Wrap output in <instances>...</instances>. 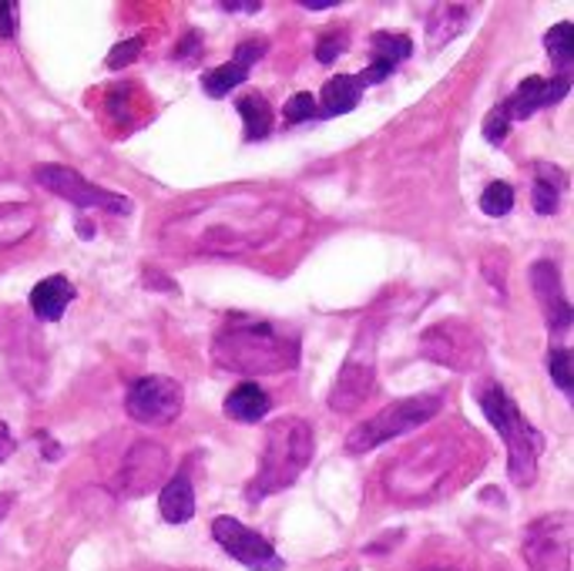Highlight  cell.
<instances>
[{"mask_svg":"<svg viewBox=\"0 0 574 571\" xmlns=\"http://www.w3.org/2000/svg\"><path fill=\"white\" fill-rule=\"evenodd\" d=\"M198 50H202V37L192 31V34L175 47V61H182V58H185V61H195V58H198Z\"/></svg>","mask_w":574,"mask_h":571,"instance_id":"836d02e7","label":"cell"},{"mask_svg":"<svg viewBox=\"0 0 574 571\" xmlns=\"http://www.w3.org/2000/svg\"><path fill=\"white\" fill-rule=\"evenodd\" d=\"M141 47H145V41H141V37H131V41L115 44V47H112V55H108V68H112V71H122L125 65L138 61Z\"/></svg>","mask_w":574,"mask_h":571,"instance_id":"f546056e","label":"cell"},{"mask_svg":"<svg viewBox=\"0 0 574 571\" xmlns=\"http://www.w3.org/2000/svg\"><path fill=\"white\" fill-rule=\"evenodd\" d=\"M213 359L242 377L286 374L299 367V333L273 320L232 317L213 340Z\"/></svg>","mask_w":574,"mask_h":571,"instance_id":"7a4b0ae2","label":"cell"},{"mask_svg":"<svg viewBox=\"0 0 574 571\" xmlns=\"http://www.w3.org/2000/svg\"><path fill=\"white\" fill-rule=\"evenodd\" d=\"M18 34V4L0 0V37H14Z\"/></svg>","mask_w":574,"mask_h":571,"instance_id":"d6a6232c","label":"cell"},{"mask_svg":"<svg viewBox=\"0 0 574 571\" xmlns=\"http://www.w3.org/2000/svg\"><path fill=\"white\" fill-rule=\"evenodd\" d=\"M266 47H269V44H266V41H259V37H252V41H242V44L236 47L232 61H236V65H242V68L249 71V68H252L255 61H263V58H266Z\"/></svg>","mask_w":574,"mask_h":571,"instance_id":"4dcf8cb0","label":"cell"},{"mask_svg":"<svg viewBox=\"0 0 574 571\" xmlns=\"http://www.w3.org/2000/svg\"><path fill=\"white\" fill-rule=\"evenodd\" d=\"M510 209H514V185H507V182H491V185L481 192V213H484V216L504 219Z\"/></svg>","mask_w":574,"mask_h":571,"instance_id":"484cf974","label":"cell"},{"mask_svg":"<svg viewBox=\"0 0 574 571\" xmlns=\"http://www.w3.org/2000/svg\"><path fill=\"white\" fill-rule=\"evenodd\" d=\"M444 410V397L440 393H416V397H403L390 407H383L377 418L363 421L356 431H349L346 437V450L349 454H370L377 447H383L387 441L410 434L416 427L431 424L437 413Z\"/></svg>","mask_w":574,"mask_h":571,"instance_id":"8992f818","label":"cell"},{"mask_svg":"<svg viewBox=\"0 0 574 571\" xmlns=\"http://www.w3.org/2000/svg\"><path fill=\"white\" fill-rule=\"evenodd\" d=\"M548 367H551V380H554V387H558L564 397H574V359H571V350H567V346L551 350Z\"/></svg>","mask_w":574,"mask_h":571,"instance_id":"4316f807","label":"cell"},{"mask_svg":"<svg viewBox=\"0 0 574 571\" xmlns=\"http://www.w3.org/2000/svg\"><path fill=\"white\" fill-rule=\"evenodd\" d=\"M226 11H249V14H255V11H263V4H222Z\"/></svg>","mask_w":574,"mask_h":571,"instance_id":"8d00e7d4","label":"cell"},{"mask_svg":"<svg viewBox=\"0 0 574 571\" xmlns=\"http://www.w3.org/2000/svg\"><path fill=\"white\" fill-rule=\"evenodd\" d=\"M18 450V441H14V434H11V427L0 421V464H8V457Z\"/></svg>","mask_w":574,"mask_h":571,"instance_id":"e575fe53","label":"cell"},{"mask_svg":"<svg viewBox=\"0 0 574 571\" xmlns=\"http://www.w3.org/2000/svg\"><path fill=\"white\" fill-rule=\"evenodd\" d=\"M377 336L370 327H363L349 356L343 359L340 377L330 390V410L336 413H353L356 407L367 403V397L374 393L377 384Z\"/></svg>","mask_w":574,"mask_h":571,"instance_id":"52a82bcc","label":"cell"},{"mask_svg":"<svg viewBox=\"0 0 574 571\" xmlns=\"http://www.w3.org/2000/svg\"><path fill=\"white\" fill-rule=\"evenodd\" d=\"M370 44H374V65L367 71L356 75V81H359L363 91H367L370 84L387 81L413 55V41L406 34H387V31H380V34H374Z\"/></svg>","mask_w":574,"mask_h":571,"instance_id":"2e32d148","label":"cell"},{"mask_svg":"<svg viewBox=\"0 0 574 571\" xmlns=\"http://www.w3.org/2000/svg\"><path fill=\"white\" fill-rule=\"evenodd\" d=\"M467 18H471V11L457 8V4H440V8H434V14H431V21H427L431 44H434V47H444L450 37H457V34L467 27Z\"/></svg>","mask_w":574,"mask_h":571,"instance_id":"603a6c76","label":"cell"},{"mask_svg":"<svg viewBox=\"0 0 574 571\" xmlns=\"http://www.w3.org/2000/svg\"><path fill=\"white\" fill-rule=\"evenodd\" d=\"M525 561L531 571H571V514L554 511L525 532Z\"/></svg>","mask_w":574,"mask_h":571,"instance_id":"30bf717a","label":"cell"},{"mask_svg":"<svg viewBox=\"0 0 574 571\" xmlns=\"http://www.w3.org/2000/svg\"><path fill=\"white\" fill-rule=\"evenodd\" d=\"M245 78H249V71H245L242 65L226 61V65H219V68H213V71L205 75L202 88H205L208 98H226V94H232Z\"/></svg>","mask_w":574,"mask_h":571,"instance_id":"d4e9b609","label":"cell"},{"mask_svg":"<svg viewBox=\"0 0 574 571\" xmlns=\"http://www.w3.org/2000/svg\"><path fill=\"white\" fill-rule=\"evenodd\" d=\"M507 132H510V122H507V115L501 112V105L484 118V138L491 141V145H504L507 141Z\"/></svg>","mask_w":574,"mask_h":571,"instance_id":"1f68e13d","label":"cell"},{"mask_svg":"<svg viewBox=\"0 0 574 571\" xmlns=\"http://www.w3.org/2000/svg\"><path fill=\"white\" fill-rule=\"evenodd\" d=\"M561 185L564 175L558 169H551L548 162L535 165V189H531V205L538 216H554L558 213V202H561Z\"/></svg>","mask_w":574,"mask_h":571,"instance_id":"44dd1931","label":"cell"},{"mask_svg":"<svg viewBox=\"0 0 574 571\" xmlns=\"http://www.w3.org/2000/svg\"><path fill=\"white\" fill-rule=\"evenodd\" d=\"M346 34L343 31H330V34H323L320 37V44H317V61L320 65H333L340 55H343V50H346Z\"/></svg>","mask_w":574,"mask_h":571,"instance_id":"f1b7e54d","label":"cell"},{"mask_svg":"<svg viewBox=\"0 0 574 571\" xmlns=\"http://www.w3.org/2000/svg\"><path fill=\"white\" fill-rule=\"evenodd\" d=\"M159 511L169 525H185L195 517V488L188 481L185 471H179L175 478H169L162 484V494H159Z\"/></svg>","mask_w":574,"mask_h":571,"instance_id":"d6986e66","label":"cell"},{"mask_svg":"<svg viewBox=\"0 0 574 571\" xmlns=\"http://www.w3.org/2000/svg\"><path fill=\"white\" fill-rule=\"evenodd\" d=\"M11 507H14V494H0V522H4Z\"/></svg>","mask_w":574,"mask_h":571,"instance_id":"d590c367","label":"cell"},{"mask_svg":"<svg viewBox=\"0 0 574 571\" xmlns=\"http://www.w3.org/2000/svg\"><path fill=\"white\" fill-rule=\"evenodd\" d=\"M239 118H242V132H245V141H259L273 132V109L263 94H245L239 98Z\"/></svg>","mask_w":574,"mask_h":571,"instance_id":"7402d4cb","label":"cell"},{"mask_svg":"<svg viewBox=\"0 0 574 571\" xmlns=\"http://www.w3.org/2000/svg\"><path fill=\"white\" fill-rule=\"evenodd\" d=\"M213 538L222 545V551L229 558H236L239 564H245L252 571H283L286 568L283 555L263 535L252 532L242 522H236V517H229V514H219L213 522Z\"/></svg>","mask_w":574,"mask_h":571,"instance_id":"8fae6325","label":"cell"},{"mask_svg":"<svg viewBox=\"0 0 574 571\" xmlns=\"http://www.w3.org/2000/svg\"><path fill=\"white\" fill-rule=\"evenodd\" d=\"M363 101V88L356 81V75H336L323 84L320 105H317V118H340L349 115L353 109H359Z\"/></svg>","mask_w":574,"mask_h":571,"instance_id":"ac0fdd59","label":"cell"},{"mask_svg":"<svg viewBox=\"0 0 574 571\" xmlns=\"http://www.w3.org/2000/svg\"><path fill=\"white\" fill-rule=\"evenodd\" d=\"M286 122L289 125H302V122H312L317 118V98H312L309 91H299L286 101Z\"/></svg>","mask_w":574,"mask_h":571,"instance_id":"83f0119b","label":"cell"},{"mask_svg":"<svg viewBox=\"0 0 574 571\" xmlns=\"http://www.w3.org/2000/svg\"><path fill=\"white\" fill-rule=\"evenodd\" d=\"M571 91V81L554 75V78H528L520 81L517 91L504 101L501 112L507 115V122H525L551 105H558V101Z\"/></svg>","mask_w":574,"mask_h":571,"instance_id":"5bb4252c","label":"cell"},{"mask_svg":"<svg viewBox=\"0 0 574 571\" xmlns=\"http://www.w3.org/2000/svg\"><path fill=\"white\" fill-rule=\"evenodd\" d=\"M481 410L491 421V427L501 434V441L507 444V471L510 481L517 488H528L538 478V457L544 450V437L541 431L517 410V403L510 400L507 390L501 387H487L481 393Z\"/></svg>","mask_w":574,"mask_h":571,"instance_id":"277c9868","label":"cell"},{"mask_svg":"<svg viewBox=\"0 0 574 571\" xmlns=\"http://www.w3.org/2000/svg\"><path fill=\"white\" fill-rule=\"evenodd\" d=\"M421 353L440 367H450L457 374H467L478 367L481 359V340L474 336V330H467L457 320L437 323L421 336Z\"/></svg>","mask_w":574,"mask_h":571,"instance_id":"7c38bea8","label":"cell"},{"mask_svg":"<svg viewBox=\"0 0 574 571\" xmlns=\"http://www.w3.org/2000/svg\"><path fill=\"white\" fill-rule=\"evenodd\" d=\"M269 393L259 384H239L229 397H226V418L239 421V424H259L269 413Z\"/></svg>","mask_w":574,"mask_h":571,"instance_id":"ffe728a7","label":"cell"},{"mask_svg":"<svg viewBox=\"0 0 574 571\" xmlns=\"http://www.w3.org/2000/svg\"><path fill=\"white\" fill-rule=\"evenodd\" d=\"M317 441H312V427L302 418H279L266 431V447L259 457V471L252 475L245 488V501L259 504L299 481V475L309 467Z\"/></svg>","mask_w":574,"mask_h":571,"instance_id":"3957f363","label":"cell"},{"mask_svg":"<svg viewBox=\"0 0 574 571\" xmlns=\"http://www.w3.org/2000/svg\"><path fill=\"white\" fill-rule=\"evenodd\" d=\"M292 216L263 195H226L208 205L205 213H192L185 219L169 222L165 232L179 229V249L188 252H249L266 245V239H279Z\"/></svg>","mask_w":574,"mask_h":571,"instance_id":"6da1fadb","label":"cell"},{"mask_svg":"<svg viewBox=\"0 0 574 571\" xmlns=\"http://www.w3.org/2000/svg\"><path fill=\"white\" fill-rule=\"evenodd\" d=\"M531 289L538 296V306L548 320L551 333H564L571 330V302L564 299V286H561V273L551 259H538L531 266Z\"/></svg>","mask_w":574,"mask_h":571,"instance_id":"9a60e30c","label":"cell"},{"mask_svg":"<svg viewBox=\"0 0 574 571\" xmlns=\"http://www.w3.org/2000/svg\"><path fill=\"white\" fill-rule=\"evenodd\" d=\"M169 475V450L159 441H138L125 454L122 475H118V491L122 498H145L154 488L165 484Z\"/></svg>","mask_w":574,"mask_h":571,"instance_id":"4fadbf2b","label":"cell"},{"mask_svg":"<svg viewBox=\"0 0 574 571\" xmlns=\"http://www.w3.org/2000/svg\"><path fill=\"white\" fill-rule=\"evenodd\" d=\"M544 50H548V58L554 65V71L561 78H567L571 71V55H574V27L567 21L554 24L548 34H544Z\"/></svg>","mask_w":574,"mask_h":571,"instance_id":"cb8c5ba5","label":"cell"},{"mask_svg":"<svg viewBox=\"0 0 574 571\" xmlns=\"http://www.w3.org/2000/svg\"><path fill=\"white\" fill-rule=\"evenodd\" d=\"M457 450H460L457 441H431L424 447L410 450L390 471L387 494L400 504H416V501L434 498L450 475Z\"/></svg>","mask_w":574,"mask_h":571,"instance_id":"5b68a950","label":"cell"},{"mask_svg":"<svg viewBox=\"0 0 574 571\" xmlns=\"http://www.w3.org/2000/svg\"><path fill=\"white\" fill-rule=\"evenodd\" d=\"M185 407V393H182V384L172 380V377H138L128 393H125V410L128 418L138 421V424H148V427H162V424H172Z\"/></svg>","mask_w":574,"mask_h":571,"instance_id":"9c48e42d","label":"cell"},{"mask_svg":"<svg viewBox=\"0 0 574 571\" xmlns=\"http://www.w3.org/2000/svg\"><path fill=\"white\" fill-rule=\"evenodd\" d=\"M34 182L47 192H55L58 198L78 205V209H97V213H108V216H131L135 213V202L128 195L101 189L68 165H41L34 172Z\"/></svg>","mask_w":574,"mask_h":571,"instance_id":"ba28073f","label":"cell"},{"mask_svg":"<svg viewBox=\"0 0 574 571\" xmlns=\"http://www.w3.org/2000/svg\"><path fill=\"white\" fill-rule=\"evenodd\" d=\"M71 302H74V286L65 276H47L31 289V309L44 323H61Z\"/></svg>","mask_w":574,"mask_h":571,"instance_id":"e0dca14e","label":"cell"}]
</instances>
